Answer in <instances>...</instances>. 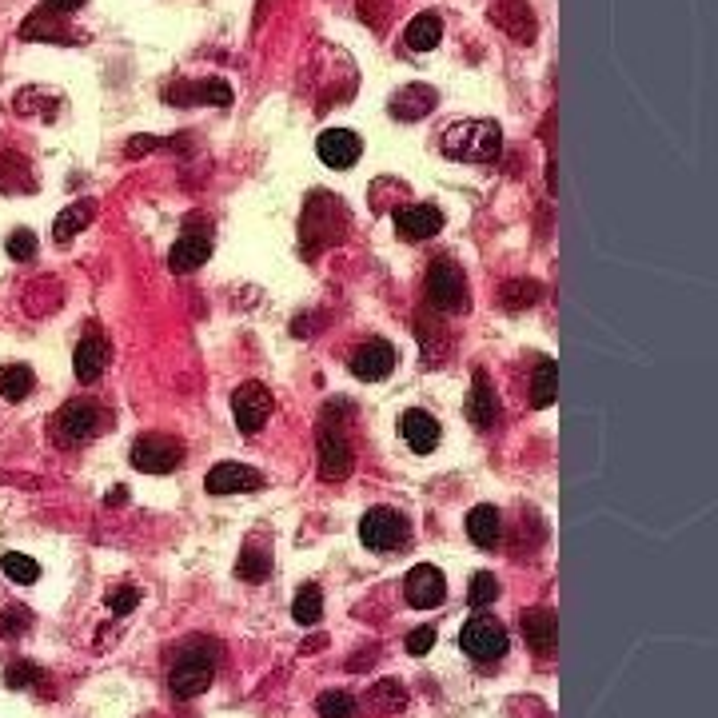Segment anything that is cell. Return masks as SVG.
<instances>
[{
	"instance_id": "obj_1",
	"label": "cell",
	"mask_w": 718,
	"mask_h": 718,
	"mask_svg": "<svg viewBox=\"0 0 718 718\" xmlns=\"http://www.w3.org/2000/svg\"><path fill=\"white\" fill-rule=\"evenodd\" d=\"M439 148L447 160L459 164H495L503 152V132L495 120H459L443 132Z\"/></svg>"
},
{
	"instance_id": "obj_2",
	"label": "cell",
	"mask_w": 718,
	"mask_h": 718,
	"mask_svg": "<svg viewBox=\"0 0 718 718\" xmlns=\"http://www.w3.org/2000/svg\"><path fill=\"white\" fill-rule=\"evenodd\" d=\"M216 659H220L216 643H188V647L180 651V659L172 663V675H168L172 695H176V699H196V695H204V691L212 687V679H216Z\"/></svg>"
},
{
	"instance_id": "obj_3",
	"label": "cell",
	"mask_w": 718,
	"mask_h": 718,
	"mask_svg": "<svg viewBox=\"0 0 718 718\" xmlns=\"http://www.w3.org/2000/svg\"><path fill=\"white\" fill-rule=\"evenodd\" d=\"M100 423H104V411L92 399H68L52 419V435L64 447H80L100 431Z\"/></svg>"
},
{
	"instance_id": "obj_4",
	"label": "cell",
	"mask_w": 718,
	"mask_h": 718,
	"mask_svg": "<svg viewBox=\"0 0 718 718\" xmlns=\"http://www.w3.org/2000/svg\"><path fill=\"white\" fill-rule=\"evenodd\" d=\"M459 647H463V655H471L475 663H495V659L507 655L511 643H507L503 623H495V619H487V615H475V619L463 623Z\"/></svg>"
},
{
	"instance_id": "obj_5",
	"label": "cell",
	"mask_w": 718,
	"mask_h": 718,
	"mask_svg": "<svg viewBox=\"0 0 718 718\" xmlns=\"http://www.w3.org/2000/svg\"><path fill=\"white\" fill-rule=\"evenodd\" d=\"M427 300H431V308L435 312H447V316H455V312H467V280H463V272L455 268V264H435L431 268V276H427Z\"/></svg>"
},
{
	"instance_id": "obj_6",
	"label": "cell",
	"mask_w": 718,
	"mask_h": 718,
	"mask_svg": "<svg viewBox=\"0 0 718 718\" xmlns=\"http://www.w3.org/2000/svg\"><path fill=\"white\" fill-rule=\"evenodd\" d=\"M184 463V447L168 435H140L132 443V467L148 471V475H168Z\"/></svg>"
},
{
	"instance_id": "obj_7",
	"label": "cell",
	"mask_w": 718,
	"mask_h": 718,
	"mask_svg": "<svg viewBox=\"0 0 718 718\" xmlns=\"http://www.w3.org/2000/svg\"><path fill=\"white\" fill-rule=\"evenodd\" d=\"M403 535H407V523L391 507H371L359 519V539H363L367 551H391L395 543H403Z\"/></svg>"
},
{
	"instance_id": "obj_8",
	"label": "cell",
	"mask_w": 718,
	"mask_h": 718,
	"mask_svg": "<svg viewBox=\"0 0 718 718\" xmlns=\"http://www.w3.org/2000/svg\"><path fill=\"white\" fill-rule=\"evenodd\" d=\"M232 415L244 435H256L272 415V391L264 383H240L232 395Z\"/></svg>"
},
{
	"instance_id": "obj_9",
	"label": "cell",
	"mask_w": 718,
	"mask_h": 718,
	"mask_svg": "<svg viewBox=\"0 0 718 718\" xmlns=\"http://www.w3.org/2000/svg\"><path fill=\"white\" fill-rule=\"evenodd\" d=\"M403 595H407V603H411V607L431 611V607H439V603L447 599V579H443V571H439V567L419 563V567H411V571H407V579H403Z\"/></svg>"
},
{
	"instance_id": "obj_10",
	"label": "cell",
	"mask_w": 718,
	"mask_h": 718,
	"mask_svg": "<svg viewBox=\"0 0 718 718\" xmlns=\"http://www.w3.org/2000/svg\"><path fill=\"white\" fill-rule=\"evenodd\" d=\"M395 232H399L407 244L431 240V236L443 232V212L431 208V204H403V208H395Z\"/></svg>"
},
{
	"instance_id": "obj_11",
	"label": "cell",
	"mask_w": 718,
	"mask_h": 718,
	"mask_svg": "<svg viewBox=\"0 0 718 718\" xmlns=\"http://www.w3.org/2000/svg\"><path fill=\"white\" fill-rule=\"evenodd\" d=\"M204 487L212 495H252L264 487V475L256 467H244V463H216L204 479Z\"/></svg>"
},
{
	"instance_id": "obj_12",
	"label": "cell",
	"mask_w": 718,
	"mask_h": 718,
	"mask_svg": "<svg viewBox=\"0 0 718 718\" xmlns=\"http://www.w3.org/2000/svg\"><path fill=\"white\" fill-rule=\"evenodd\" d=\"M348 367L363 383H379V379H387L395 371V348L387 340H367V344H359L356 352H352Z\"/></svg>"
},
{
	"instance_id": "obj_13",
	"label": "cell",
	"mask_w": 718,
	"mask_h": 718,
	"mask_svg": "<svg viewBox=\"0 0 718 718\" xmlns=\"http://www.w3.org/2000/svg\"><path fill=\"white\" fill-rule=\"evenodd\" d=\"M164 100L180 104V108H192V104H216V108H228L232 104V88L224 80H184V84H172L164 92Z\"/></svg>"
},
{
	"instance_id": "obj_14",
	"label": "cell",
	"mask_w": 718,
	"mask_h": 718,
	"mask_svg": "<svg viewBox=\"0 0 718 718\" xmlns=\"http://www.w3.org/2000/svg\"><path fill=\"white\" fill-rule=\"evenodd\" d=\"M519 627H523L527 647H531L539 659H551V655H555V643H559V623H555V611H547V607H531V611H523Z\"/></svg>"
},
{
	"instance_id": "obj_15",
	"label": "cell",
	"mask_w": 718,
	"mask_h": 718,
	"mask_svg": "<svg viewBox=\"0 0 718 718\" xmlns=\"http://www.w3.org/2000/svg\"><path fill=\"white\" fill-rule=\"evenodd\" d=\"M320 475H324L328 483L352 475V443H348L344 431H336V427H324V431H320Z\"/></svg>"
},
{
	"instance_id": "obj_16",
	"label": "cell",
	"mask_w": 718,
	"mask_h": 718,
	"mask_svg": "<svg viewBox=\"0 0 718 718\" xmlns=\"http://www.w3.org/2000/svg\"><path fill=\"white\" fill-rule=\"evenodd\" d=\"M316 152H320V160L328 164V168H352L359 160V152H363V144H359V136L352 128H328V132H320V140H316Z\"/></svg>"
},
{
	"instance_id": "obj_17",
	"label": "cell",
	"mask_w": 718,
	"mask_h": 718,
	"mask_svg": "<svg viewBox=\"0 0 718 718\" xmlns=\"http://www.w3.org/2000/svg\"><path fill=\"white\" fill-rule=\"evenodd\" d=\"M208 256H212V236H208V232H184V236L172 244V252H168V268H172L176 276H188V272H196L200 264H208Z\"/></svg>"
},
{
	"instance_id": "obj_18",
	"label": "cell",
	"mask_w": 718,
	"mask_h": 718,
	"mask_svg": "<svg viewBox=\"0 0 718 718\" xmlns=\"http://www.w3.org/2000/svg\"><path fill=\"white\" fill-rule=\"evenodd\" d=\"M491 20L503 32H511L519 44H531V36H535V20H531L527 0H491Z\"/></svg>"
},
{
	"instance_id": "obj_19",
	"label": "cell",
	"mask_w": 718,
	"mask_h": 718,
	"mask_svg": "<svg viewBox=\"0 0 718 718\" xmlns=\"http://www.w3.org/2000/svg\"><path fill=\"white\" fill-rule=\"evenodd\" d=\"M467 419H471L479 431L495 427V419H499V399H495V387H491L487 371H475V379H471V395H467Z\"/></svg>"
},
{
	"instance_id": "obj_20",
	"label": "cell",
	"mask_w": 718,
	"mask_h": 718,
	"mask_svg": "<svg viewBox=\"0 0 718 718\" xmlns=\"http://www.w3.org/2000/svg\"><path fill=\"white\" fill-rule=\"evenodd\" d=\"M399 431H403L407 447H411V451H419V455L435 451V443H439V423H435V415H431V411H419V407L403 411Z\"/></svg>"
},
{
	"instance_id": "obj_21",
	"label": "cell",
	"mask_w": 718,
	"mask_h": 718,
	"mask_svg": "<svg viewBox=\"0 0 718 718\" xmlns=\"http://www.w3.org/2000/svg\"><path fill=\"white\" fill-rule=\"evenodd\" d=\"M104 367H108V344H104L100 336H84V340L76 344V352H72L76 379H80V383H96V379L104 375Z\"/></svg>"
},
{
	"instance_id": "obj_22",
	"label": "cell",
	"mask_w": 718,
	"mask_h": 718,
	"mask_svg": "<svg viewBox=\"0 0 718 718\" xmlns=\"http://www.w3.org/2000/svg\"><path fill=\"white\" fill-rule=\"evenodd\" d=\"M431 108H435V88H427V84H407L391 96V116H399V120H419Z\"/></svg>"
},
{
	"instance_id": "obj_23",
	"label": "cell",
	"mask_w": 718,
	"mask_h": 718,
	"mask_svg": "<svg viewBox=\"0 0 718 718\" xmlns=\"http://www.w3.org/2000/svg\"><path fill=\"white\" fill-rule=\"evenodd\" d=\"M439 40H443V20H439L435 12H419V16H411V24L403 28V44H407L411 52H431Z\"/></svg>"
},
{
	"instance_id": "obj_24",
	"label": "cell",
	"mask_w": 718,
	"mask_h": 718,
	"mask_svg": "<svg viewBox=\"0 0 718 718\" xmlns=\"http://www.w3.org/2000/svg\"><path fill=\"white\" fill-rule=\"evenodd\" d=\"M467 535H471L475 547H495L499 535H503V519H499V511H495L491 503L471 507V515H467Z\"/></svg>"
},
{
	"instance_id": "obj_25",
	"label": "cell",
	"mask_w": 718,
	"mask_h": 718,
	"mask_svg": "<svg viewBox=\"0 0 718 718\" xmlns=\"http://www.w3.org/2000/svg\"><path fill=\"white\" fill-rule=\"evenodd\" d=\"M20 36L24 40H56V44H76V36L60 24V16L56 12H48V8H40L36 16H28L24 24H20Z\"/></svg>"
},
{
	"instance_id": "obj_26",
	"label": "cell",
	"mask_w": 718,
	"mask_h": 718,
	"mask_svg": "<svg viewBox=\"0 0 718 718\" xmlns=\"http://www.w3.org/2000/svg\"><path fill=\"white\" fill-rule=\"evenodd\" d=\"M92 216H96V204H92V200H76V204H68V208L56 216V224H52L56 244H68L76 232H84V228L92 224Z\"/></svg>"
},
{
	"instance_id": "obj_27",
	"label": "cell",
	"mask_w": 718,
	"mask_h": 718,
	"mask_svg": "<svg viewBox=\"0 0 718 718\" xmlns=\"http://www.w3.org/2000/svg\"><path fill=\"white\" fill-rule=\"evenodd\" d=\"M32 387H36L32 367H24V363H4V367H0V395H4L8 403L28 399V391H32Z\"/></svg>"
},
{
	"instance_id": "obj_28",
	"label": "cell",
	"mask_w": 718,
	"mask_h": 718,
	"mask_svg": "<svg viewBox=\"0 0 718 718\" xmlns=\"http://www.w3.org/2000/svg\"><path fill=\"white\" fill-rule=\"evenodd\" d=\"M320 615H324V591H320L316 583H304V587L296 591V599H292V619H296L300 627H316Z\"/></svg>"
},
{
	"instance_id": "obj_29",
	"label": "cell",
	"mask_w": 718,
	"mask_h": 718,
	"mask_svg": "<svg viewBox=\"0 0 718 718\" xmlns=\"http://www.w3.org/2000/svg\"><path fill=\"white\" fill-rule=\"evenodd\" d=\"M559 395V371L551 359H543L535 367V383H531V407H551Z\"/></svg>"
},
{
	"instance_id": "obj_30",
	"label": "cell",
	"mask_w": 718,
	"mask_h": 718,
	"mask_svg": "<svg viewBox=\"0 0 718 718\" xmlns=\"http://www.w3.org/2000/svg\"><path fill=\"white\" fill-rule=\"evenodd\" d=\"M268 571H272V559H268V551H260V547H248V551H240L236 575H240L244 583H264V579H268Z\"/></svg>"
},
{
	"instance_id": "obj_31",
	"label": "cell",
	"mask_w": 718,
	"mask_h": 718,
	"mask_svg": "<svg viewBox=\"0 0 718 718\" xmlns=\"http://www.w3.org/2000/svg\"><path fill=\"white\" fill-rule=\"evenodd\" d=\"M0 571H4L12 583H24V587L40 579V563L28 559V555H20V551H8V555L0 559Z\"/></svg>"
},
{
	"instance_id": "obj_32",
	"label": "cell",
	"mask_w": 718,
	"mask_h": 718,
	"mask_svg": "<svg viewBox=\"0 0 718 718\" xmlns=\"http://www.w3.org/2000/svg\"><path fill=\"white\" fill-rule=\"evenodd\" d=\"M539 300H543V284H535V280H515V284L503 288V304H507L511 312L531 308V304H539Z\"/></svg>"
},
{
	"instance_id": "obj_33",
	"label": "cell",
	"mask_w": 718,
	"mask_h": 718,
	"mask_svg": "<svg viewBox=\"0 0 718 718\" xmlns=\"http://www.w3.org/2000/svg\"><path fill=\"white\" fill-rule=\"evenodd\" d=\"M367 703L379 707V711H399V707L407 703V695H403V687H399L395 679H383V683H375V687L367 691Z\"/></svg>"
},
{
	"instance_id": "obj_34",
	"label": "cell",
	"mask_w": 718,
	"mask_h": 718,
	"mask_svg": "<svg viewBox=\"0 0 718 718\" xmlns=\"http://www.w3.org/2000/svg\"><path fill=\"white\" fill-rule=\"evenodd\" d=\"M316 711H320V718H352L356 715V699L348 691H324L316 699Z\"/></svg>"
},
{
	"instance_id": "obj_35",
	"label": "cell",
	"mask_w": 718,
	"mask_h": 718,
	"mask_svg": "<svg viewBox=\"0 0 718 718\" xmlns=\"http://www.w3.org/2000/svg\"><path fill=\"white\" fill-rule=\"evenodd\" d=\"M495 599H499L495 575H491V571H479V575L471 579V587H467V603L479 611V607H487V603H495Z\"/></svg>"
},
{
	"instance_id": "obj_36",
	"label": "cell",
	"mask_w": 718,
	"mask_h": 718,
	"mask_svg": "<svg viewBox=\"0 0 718 718\" xmlns=\"http://www.w3.org/2000/svg\"><path fill=\"white\" fill-rule=\"evenodd\" d=\"M28 627H32L28 607H8V611L0 615V635H4V639H20Z\"/></svg>"
},
{
	"instance_id": "obj_37",
	"label": "cell",
	"mask_w": 718,
	"mask_h": 718,
	"mask_svg": "<svg viewBox=\"0 0 718 718\" xmlns=\"http://www.w3.org/2000/svg\"><path fill=\"white\" fill-rule=\"evenodd\" d=\"M4 252H8L12 260H32V256H36V236H32L28 228H16V232L4 240Z\"/></svg>"
},
{
	"instance_id": "obj_38",
	"label": "cell",
	"mask_w": 718,
	"mask_h": 718,
	"mask_svg": "<svg viewBox=\"0 0 718 718\" xmlns=\"http://www.w3.org/2000/svg\"><path fill=\"white\" fill-rule=\"evenodd\" d=\"M40 679V667L36 663H12L8 671H4V683L12 687V691H24V687H32Z\"/></svg>"
},
{
	"instance_id": "obj_39",
	"label": "cell",
	"mask_w": 718,
	"mask_h": 718,
	"mask_svg": "<svg viewBox=\"0 0 718 718\" xmlns=\"http://www.w3.org/2000/svg\"><path fill=\"white\" fill-rule=\"evenodd\" d=\"M136 603H140V591H136V587H120V591L108 595V611H112V615H132Z\"/></svg>"
},
{
	"instance_id": "obj_40",
	"label": "cell",
	"mask_w": 718,
	"mask_h": 718,
	"mask_svg": "<svg viewBox=\"0 0 718 718\" xmlns=\"http://www.w3.org/2000/svg\"><path fill=\"white\" fill-rule=\"evenodd\" d=\"M435 647V627H415L411 635H407V651L419 659V655H427Z\"/></svg>"
},
{
	"instance_id": "obj_41",
	"label": "cell",
	"mask_w": 718,
	"mask_h": 718,
	"mask_svg": "<svg viewBox=\"0 0 718 718\" xmlns=\"http://www.w3.org/2000/svg\"><path fill=\"white\" fill-rule=\"evenodd\" d=\"M44 8L56 12V16H72L76 8H84V0H44Z\"/></svg>"
}]
</instances>
